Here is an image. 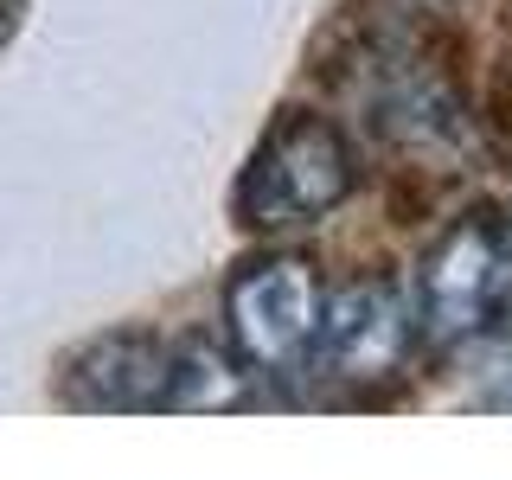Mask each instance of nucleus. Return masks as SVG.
Wrapping results in <instances>:
<instances>
[{
    "mask_svg": "<svg viewBox=\"0 0 512 480\" xmlns=\"http://www.w3.org/2000/svg\"><path fill=\"white\" fill-rule=\"evenodd\" d=\"M58 391L77 410H154L167 391V340L148 327L96 333L64 359Z\"/></svg>",
    "mask_w": 512,
    "mask_h": 480,
    "instance_id": "nucleus-5",
    "label": "nucleus"
},
{
    "mask_svg": "<svg viewBox=\"0 0 512 480\" xmlns=\"http://www.w3.org/2000/svg\"><path fill=\"white\" fill-rule=\"evenodd\" d=\"M320 314H327V282L308 256H256L224 288L231 346L263 378H288L314 359Z\"/></svg>",
    "mask_w": 512,
    "mask_h": 480,
    "instance_id": "nucleus-2",
    "label": "nucleus"
},
{
    "mask_svg": "<svg viewBox=\"0 0 512 480\" xmlns=\"http://www.w3.org/2000/svg\"><path fill=\"white\" fill-rule=\"evenodd\" d=\"M506 250H512V218H506Z\"/></svg>",
    "mask_w": 512,
    "mask_h": 480,
    "instance_id": "nucleus-7",
    "label": "nucleus"
},
{
    "mask_svg": "<svg viewBox=\"0 0 512 480\" xmlns=\"http://www.w3.org/2000/svg\"><path fill=\"white\" fill-rule=\"evenodd\" d=\"M416 346V308L410 295L391 276H359L346 282L340 295H327V314H320V365L327 378H340L346 391H378L404 372Z\"/></svg>",
    "mask_w": 512,
    "mask_h": 480,
    "instance_id": "nucleus-4",
    "label": "nucleus"
},
{
    "mask_svg": "<svg viewBox=\"0 0 512 480\" xmlns=\"http://www.w3.org/2000/svg\"><path fill=\"white\" fill-rule=\"evenodd\" d=\"M506 372H512V359H506Z\"/></svg>",
    "mask_w": 512,
    "mask_h": 480,
    "instance_id": "nucleus-8",
    "label": "nucleus"
},
{
    "mask_svg": "<svg viewBox=\"0 0 512 480\" xmlns=\"http://www.w3.org/2000/svg\"><path fill=\"white\" fill-rule=\"evenodd\" d=\"M250 397V372L237 352H224L205 333H186L180 346H167V410H237Z\"/></svg>",
    "mask_w": 512,
    "mask_h": 480,
    "instance_id": "nucleus-6",
    "label": "nucleus"
},
{
    "mask_svg": "<svg viewBox=\"0 0 512 480\" xmlns=\"http://www.w3.org/2000/svg\"><path fill=\"white\" fill-rule=\"evenodd\" d=\"M352 186H359V154H352L346 128L314 109H288L256 141L244 180H237V218L250 231H295L346 205Z\"/></svg>",
    "mask_w": 512,
    "mask_h": 480,
    "instance_id": "nucleus-1",
    "label": "nucleus"
},
{
    "mask_svg": "<svg viewBox=\"0 0 512 480\" xmlns=\"http://www.w3.org/2000/svg\"><path fill=\"white\" fill-rule=\"evenodd\" d=\"M512 276V250H506V224L493 212H468L461 224H448L442 244L423 256L416 269V327L436 346H455L480 333L493 320Z\"/></svg>",
    "mask_w": 512,
    "mask_h": 480,
    "instance_id": "nucleus-3",
    "label": "nucleus"
}]
</instances>
